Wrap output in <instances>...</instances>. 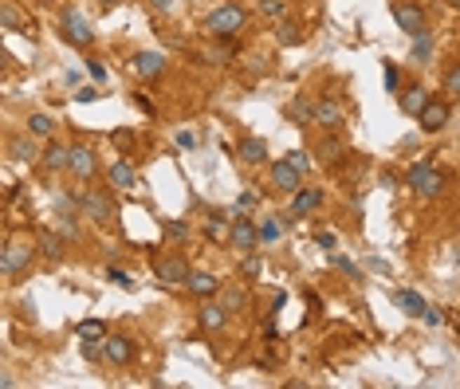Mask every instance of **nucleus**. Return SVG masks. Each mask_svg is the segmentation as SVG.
Returning <instances> with one entry per match:
<instances>
[{"label": "nucleus", "instance_id": "1", "mask_svg": "<svg viewBox=\"0 0 460 389\" xmlns=\"http://www.w3.org/2000/svg\"><path fill=\"white\" fill-rule=\"evenodd\" d=\"M36 244L40 240H4V252H0V275L4 280H16L32 268L36 259Z\"/></svg>", "mask_w": 460, "mask_h": 389}, {"label": "nucleus", "instance_id": "2", "mask_svg": "<svg viewBox=\"0 0 460 389\" xmlns=\"http://www.w3.org/2000/svg\"><path fill=\"white\" fill-rule=\"evenodd\" d=\"M244 24H248V16H244L241 4H220L217 12H209L205 28H209V36H217V40H232Z\"/></svg>", "mask_w": 460, "mask_h": 389}, {"label": "nucleus", "instance_id": "3", "mask_svg": "<svg viewBox=\"0 0 460 389\" xmlns=\"http://www.w3.org/2000/svg\"><path fill=\"white\" fill-rule=\"evenodd\" d=\"M405 181H410L413 193H417V197H425V200L440 197V189H445V173H440L437 165H429V161H417Z\"/></svg>", "mask_w": 460, "mask_h": 389}, {"label": "nucleus", "instance_id": "4", "mask_svg": "<svg viewBox=\"0 0 460 389\" xmlns=\"http://www.w3.org/2000/svg\"><path fill=\"white\" fill-rule=\"evenodd\" d=\"M60 28H63V36H67L75 48H87V43L95 40V28L83 20L79 8H63V12H60Z\"/></svg>", "mask_w": 460, "mask_h": 389}, {"label": "nucleus", "instance_id": "5", "mask_svg": "<svg viewBox=\"0 0 460 389\" xmlns=\"http://www.w3.org/2000/svg\"><path fill=\"white\" fill-rule=\"evenodd\" d=\"M393 24H398L401 32H405V36H425V12L417 8V4H405V0H393Z\"/></svg>", "mask_w": 460, "mask_h": 389}, {"label": "nucleus", "instance_id": "6", "mask_svg": "<svg viewBox=\"0 0 460 389\" xmlns=\"http://www.w3.org/2000/svg\"><path fill=\"white\" fill-rule=\"evenodd\" d=\"M232 248H241V252H252L256 244H260V228L252 224L248 217H232V236H229Z\"/></svg>", "mask_w": 460, "mask_h": 389}, {"label": "nucleus", "instance_id": "7", "mask_svg": "<svg viewBox=\"0 0 460 389\" xmlns=\"http://www.w3.org/2000/svg\"><path fill=\"white\" fill-rule=\"evenodd\" d=\"M271 185L280 193H299L303 189V173L291 165V161H276L271 165Z\"/></svg>", "mask_w": 460, "mask_h": 389}, {"label": "nucleus", "instance_id": "8", "mask_svg": "<svg viewBox=\"0 0 460 389\" xmlns=\"http://www.w3.org/2000/svg\"><path fill=\"white\" fill-rule=\"evenodd\" d=\"M154 275H158L161 283H189L193 268L185 259H158V264H154Z\"/></svg>", "mask_w": 460, "mask_h": 389}, {"label": "nucleus", "instance_id": "9", "mask_svg": "<svg viewBox=\"0 0 460 389\" xmlns=\"http://www.w3.org/2000/svg\"><path fill=\"white\" fill-rule=\"evenodd\" d=\"M71 173L79 181H90V173L99 170V161H95V150L90 146H71V165H67Z\"/></svg>", "mask_w": 460, "mask_h": 389}, {"label": "nucleus", "instance_id": "10", "mask_svg": "<svg viewBox=\"0 0 460 389\" xmlns=\"http://www.w3.org/2000/svg\"><path fill=\"white\" fill-rule=\"evenodd\" d=\"M315 126L339 130L342 126V102L339 99H319V102H315Z\"/></svg>", "mask_w": 460, "mask_h": 389}, {"label": "nucleus", "instance_id": "11", "mask_svg": "<svg viewBox=\"0 0 460 389\" xmlns=\"http://www.w3.org/2000/svg\"><path fill=\"white\" fill-rule=\"evenodd\" d=\"M79 209L87 212L90 220H99V224H107V220L114 217V209H110V200L102 197V193H83V197H79Z\"/></svg>", "mask_w": 460, "mask_h": 389}, {"label": "nucleus", "instance_id": "12", "mask_svg": "<svg viewBox=\"0 0 460 389\" xmlns=\"http://www.w3.org/2000/svg\"><path fill=\"white\" fill-rule=\"evenodd\" d=\"M417 122H421L425 134H437V130L449 126V107H445V102H429V107L417 114Z\"/></svg>", "mask_w": 460, "mask_h": 389}, {"label": "nucleus", "instance_id": "13", "mask_svg": "<svg viewBox=\"0 0 460 389\" xmlns=\"http://www.w3.org/2000/svg\"><path fill=\"white\" fill-rule=\"evenodd\" d=\"M429 102H433L429 87H410V90H401V95H398V107L405 110V114H413V118H417L421 110L429 107Z\"/></svg>", "mask_w": 460, "mask_h": 389}, {"label": "nucleus", "instance_id": "14", "mask_svg": "<svg viewBox=\"0 0 460 389\" xmlns=\"http://www.w3.org/2000/svg\"><path fill=\"white\" fill-rule=\"evenodd\" d=\"M134 71H138L142 79H158L161 71H165V55L161 51H138L134 55Z\"/></svg>", "mask_w": 460, "mask_h": 389}, {"label": "nucleus", "instance_id": "15", "mask_svg": "<svg viewBox=\"0 0 460 389\" xmlns=\"http://www.w3.org/2000/svg\"><path fill=\"white\" fill-rule=\"evenodd\" d=\"M107 181H110V189H134V185H138V173H134L130 161H114L107 170Z\"/></svg>", "mask_w": 460, "mask_h": 389}, {"label": "nucleus", "instance_id": "16", "mask_svg": "<svg viewBox=\"0 0 460 389\" xmlns=\"http://www.w3.org/2000/svg\"><path fill=\"white\" fill-rule=\"evenodd\" d=\"M107 362H114V366H126V362H134V342L122 339V334L107 339Z\"/></svg>", "mask_w": 460, "mask_h": 389}, {"label": "nucleus", "instance_id": "17", "mask_svg": "<svg viewBox=\"0 0 460 389\" xmlns=\"http://www.w3.org/2000/svg\"><path fill=\"white\" fill-rule=\"evenodd\" d=\"M197 319H201V327L205 330H220L224 322H229V307H224V303H205Z\"/></svg>", "mask_w": 460, "mask_h": 389}, {"label": "nucleus", "instance_id": "18", "mask_svg": "<svg viewBox=\"0 0 460 389\" xmlns=\"http://www.w3.org/2000/svg\"><path fill=\"white\" fill-rule=\"evenodd\" d=\"M0 24H4L8 32H32V20L16 8V4H12V0H4V8H0Z\"/></svg>", "mask_w": 460, "mask_h": 389}, {"label": "nucleus", "instance_id": "19", "mask_svg": "<svg viewBox=\"0 0 460 389\" xmlns=\"http://www.w3.org/2000/svg\"><path fill=\"white\" fill-rule=\"evenodd\" d=\"M288 118L295 122V126H311V122H315V102H311L307 95H299V99H291V107H288Z\"/></svg>", "mask_w": 460, "mask_h": 389}, {"label": "nucleus", "instance_id": "20", "mask_svg": "<svg viewBox=\"0 0 460 389\" xmlns=\"http://www.w3.org/2000/svg\"><path fill=\"white\" fill-rule=\"evenodd\" d=\"M241 161L244 165H264L268 161V146L260 138H244L241 142Z\"/></svg>", "mask_w": 460, "mask_h": 389}, {"label": "nucleus", "instance_id": "21", "mask_svg": "<svg viewBox=\"0 0 460 389\" xmlns=\"http://www.w3.org/2000/svg\"><path fill=\"white\" fill-rule=\"evenodd\" d=\"M185 287H189L197 299H209V295H217V275H209V271H193Z\"/></svg>", "mask_w": 460, "mask_h": 389}, {"label": "nucleus", "instance_id": "22", "mask_svg": "<svg viewBox=\"0 0 460 389\" xmlns=\"http://www.w3.org/2000/svg\"><path fill=\"white\" fill-rule=\"evenodd\" d=\"M40 161H43V170L55 173V170H63V165H71V150H67V146H60V142H51Z\"/></svg>", "mask_w": 460, "mask_h": 389}, {"label": "nucleus", "instance_id": "23", "mask_svg": "<svg viewBox=\"0 0 460 389\" xmlns=\"http://www.w3.org/2000/svg\"><path fill=\"white\" fill-rule=\"evenodd\" d=\"M323 205V193L319 189H299L295 193V205H291V217H307L311 209H319Z\"/></svg>", "mask_w": 460, "mask_h": 389}, {"label": "nucleus", "instance_id": "24", "mask_svg": "<svg viewBox=\"0 0 460 389\" xmlns=\"http://www.w3.org/2000/svg\"><path fill=\"white\" fill-rule=\"evenodd\" d=\"M398 307L405 310V315H413V319L425 315V299H421L417 291H398Z\"/></svg>", "mask_w": 460, "mask_h": 389}, {"label": "nucleus", "instance_id": "25", "mask_svg": "<svg viewBox=\"0 0 460 389\" xmlns=\"http://www.w3.org/2000/svg\"><path fill=\"white\" fill-rule=\"evenodd\" d=\"M8 158L12 161H36V146H32V138H8Z\"/></svg>", "mask_w": 460, "mask_h": 389}, {"label": "nucleus", "instance_id": "26", "mask_svg": "<svg viewBox=\"0 0 460 389\" xmlns=\"http://www.w3.org/2000/svg\"><path fill=\"white\" fill-rule=\"evenodd\" d=\"M276 40H280V48H295V43L303 40V32L295 20H280V28H276Z\"/></svg>", "mask_w": 460, "mask_h": 389}, {"label": "nucleus", "instance_id": "27", "mask_svg": "<svg viewBox=\"0 0 460 389\" xmlns=\"http://www.w3.org/2000/svg\"><path fill=\"white\" fill-rule=\"evenodd\" d=\"M205 236H209V240H229L232 236V224H229V220H220V217H212L209 224H205Z\"/></svg>", "mask_w": 460, "mask_h": 389}, {"label": "nucleus", "instance_id": "28", "mask_svg": "<svg viewBox=\"0 0 460 389\" xmlns=\"http://www.w3.org/2000/svg\"><path fill=\"white\" fill-rule=\"evenodd\" d=\"M36 240H40V252H43V256H48V259H60L63 244H60V240H55V236H51L48 228H43V232H40V236H36Z\"/></svg>", "mask_w": 460, "mask_h": 389}, {"label": "nucleus", "instance_id": "29", "mask_svg": "<svg viewBox=\"0 0 460 389\" xmlns=\"http://www.w3.org/2000/svg\"><path fill=\"white\" fill-rule=\"evenodd\" d=\"M342 150H346V146H342V138H339V134H330V138L327 142H323V161H339L342 158Z\"/></svg>", "mask_w": 460, "mask_h": 389}, {"label": "nucleus", "instance_id": "30", "mask_svg": "<svg viewBox=\"0 0 460 389\" xmlns=\"http://www.w3.org/2000/svg\"><path fill=\"white\" fill-rule=\"evenodd\" d=\"M413 60L417 63H429V55H433V40H429V32H425V36H413Z\"/></svg>", "mask_w": 460, "mask_h": 389}, {"label": "nucleus", "instance_id": "31", "mask_svg": "<svg viewBox=\"0 0 460 389\" xmlns=\"http://www.w3.org/2000/svg\"><path fill=\"white\" fill-rule=\"evenodd\" d=\"M201 60H205V63H229L232 60V48H229V43H217V48L201 51Z\"/></svg>", "mask_w": 460, "mask_h": 389}, {"label": "nucleus", "instance_id": "32", "mask_svg": "<svg viewBox=\"0 0 460 389\" xmlns=\"http://www.w3.org/2000/svg\"><path fill=\"white\" fill-rule=\"evenodd\" d=\"M220 303L229 307V315H236V310H244V303H248V299H244V291H241V287H229Z\"/></svg>", "mask_w": 460, "mask_h": 389}, {"label": "nucleus", "instance_id": "33", "mask_svg": "<svg viewBox=\"0 0 460 389\" xmlns=\"http://www.w3.org/2000/svg\"><path fill=\"white\" fill-rule=\"evenodd\" d=\"M28 130L36 134V138H48V134H51V118H48V114H32V118H28Z\"/></svg>", "mask_w": 460, "mask_h": 389}, {"label": "nucleus", "instance_id": "34", "mask_svg": "<svg viewBox=\"0 0 460 389\" xmlns=\"http://www.w3.org/2000/svg\"><path fill=\"white\" fill-rule=\"evenodd\" d=\"M283 161H291V165H295L299 173H307V170H311V153H307V150H291Z\"/></svg>", "mask_w": 460, "mask_h": 389}, {"label": "nucleus", "instance_id": "35", "mask_svg": "<svg viewBox=\"0 0 460 389\" xmlns=\"http://www.w3.org/2000/svg\"><path fill=\"white\" fill-rule=\"evenodd\" d=\"M260 12L268 20H283V0H260Z\"/></svg>", "mask_w": 460, "mask_h": 389}, {"label": "nucleus", "instance_id": "36", "mask_svg": "<svg viewBox=\"0 0 460 389\" xmlns=\"http://www.w3.org/2000/svg\"><path fill=\"white\" fill-rule=\"evenodd\" d=\"M79 339H102V322H99V319L79 322Z\"/></svg>", "mask_w": 460, "mask_h": 389}, {"label": "nucleus", "instance_id": "37", "mask_svg": "<svg viewBox=\"0 0 460 389\" xmlns=\"http://www.w3.org/2000/svg\"><path fill=\"white\" fill-rule=\"evenodd\" d=\"M280 232H283V224H276V220H264V224H260V240H264V244L280 240Z\"/></svg>", "mask_w": 460, "mask_h": 389}, {"label": "nucleus", "instance_id": "38", "mask_svg": "<svg viewBox=\"0 0 460 389\" xmlns=\"http://www.w3.org/2000/svg\"><path fill=\"white\" fill-rule=\"evenodd\" d=\"M445 90H449L452 99H460V63L449 71V75H445Z\"/></svg>", "mask_w": 460, "mask_h": 389}, {"label": "nucleus", "instance_id": "39", "mask_svg": "<svg viewBox=\"0 0 460 389\" xmlns=\"http://www.w3.org/2000/svg\"><path fill=\"white\" fill-rule=\"evenodd\" d=\"M165 236H170V240L189 236V224H185V220H165Z\"/></svg>", "mask_w": 460, "mask_h": 389}, {"label": "nucleus", "instance_id": "40", "mask_svg": "<svg viewBox=\"0 0 460 389\" xmlns=\"http://www.w3.org/2000/svg\"><path fill=\"white\" fill-rule=\"evenodd\" d=\"M256 205H260V193H241L236 197V212H252Z\"/></svg>", "mask_w": 460, "mask_h": 389}, {"label": "nucleus", "instance_id": "41", "mask_svg": "<svg viewBox=\"0 0 460 389\" xmlns=\"http://www.w3.org/2000/svg\"><path fill=\"white\" fill-rule=\"evenodd\" d=\"M110 142H114L119 150H130V146H134V130H114V134H110Z\"/></svg>", "mask_w": 460, "mask_h": 389}, {"label": "nucleus", "instance_id": "42", "mask_svg": "<svg viewBox=\"0 0 460 389\" xmlns=\"http://www.w3.org/2000/svg\"><path fill=\"white\" fill-rule=\"evenodd\" d=\"M330 264H334V268H342L346 275H351V280H358V268H354V264H351L346 256H339V252H330Z\"/></svg>", "mask_w": 460, "mask_h": 389}, {"label": "nucleus", "instance_id": "43", "mask_svg": "<svg viewBox=\"0 0 460 389\" xmlns=\"http://www.w3.org/2000/svg\"><path fill=\"white\" fill-rule=\"evenodd\" d=\"M421 322H425V327H445V310H433V307H425V315H421Z\"/></svg>", "mask_w": 460, "mask_h": 389}, {"label": "nucleus", "instance_id": "44", "mask_svg": "<svg viewBox=\"0 0 460 389\" xmlns=\"http://www.w3.org/2000/svg\"><path fill=\"white\" fill-rule=\"evenodd\" d=\"M107 280H110V283H119V287H126V291L134 287V280L126 275V271H119V268H110V271H107Z\"/></svg>", "mask_w": 460, "mask_h": 389}, {"label": "nucleus", "instance_id": "45", "mask_svg": "<svg viewBox=\"0 0 460 389\" xmlns=\"http://www.w3.org/2000/svg\"><path fill=\"white\" fill-rule=\"evenodd\" d=\"M260 271H264L260 256H248V259H244V275H248V280H256V275H260Z\"/></svg>", "mask_w": 460, "mask_h": 389}, {"label": "nucleus", "instance_id": "46", "mask_svg": "<svg viewBox=\"0 0 460 389\" xmlns=\"http://www.w3.org/2000/svg\"><path fill=\"white\" fill-rule=\"evenodd\" d=\"M177 146H181V150H193V146H197V138H193L189 130H181V134H177Z\"/></svg>", "mask_w": 460, "mask_h": 389}, {"label": "nucleus", "instance_id": "47", "mask_svg": "<svg viewBox=\"0 0 460 389\" xmlns=\"http://www.w3.org/2000/svg\"><path fill=\"white\" fill-rule=\"evenodd\" d=\"M87 71H90V79H107V67L95 63V60H87Z\"/></svg>", "mask_w": 460, "mask_h": 389}, {"label": "nucleus", "instance_id": "48", "mask_svg": "<svg viewBox=\"0 0 460 389\" xmlns=\"http://www.w3.org/2000/svg\"><path fill=\"white\" fill-rule=\"evenodd\" d=\"M386 87H390V90H398V67H393V63L386 67Z\"/></svg>", "mask_w": 460, "mask_h": 389}, {"label": "nucleus", "instance_id": "49", "mask_svg": "<svg viewBox=\"0 0 460 389\" xmlns=\"http://www.w3.org/2000/svg\"><path fill=\"white\" fill-rule=\"evenodd\" d=\"M95 95H99V90H90V87H83V90H75V102H90V99H95Z\"/></svg>", "mask_w": 460, "mask_h": 389}, {"label": "nucleus", "instance_id": "50", "mask_svg": "<svg viewBox=\"0 0 460 389\" xmlns=\"http://www.w3.org/2000/svg\"><path fill=\"white\" fill-rule=\"evenodd\" d=\"M323 244V248H334V236H330V232H319V236H315Z\"/></svg>", "mask_w": 460, "mask_h": 389}, {"label": "nucleus", "instance_id": "51", "mask_svg": "<svg viewBox=\"0 0 460 389\" xmlns=\"http://www.w3.org/2000/svg\"><path fill=\"white\" fill-rule=\"evenodd\" d=\"M99 4H102V8H110V4H114V0H99Z\"/></svg>", "mask_w": 460, "mask_h": 389}, {"label": "nucleus", "instance_id": "52", "mask_svg": "<svg viewBox=\"0 0 460 389\" xmlns=\"http://www.w3.org/2000/svg\"><path fill=\"white\" fill-rule=\"evenodd\" d=\"M449 4H452V8H460V0H449Z\"/></svg>", "mask_w": 460, "mask_h": 389}]
</instances>
